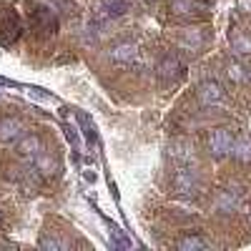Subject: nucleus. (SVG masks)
<instances>
[{
    "instance_id": "20e7f679",
    "label": "nucleus",
    "mask_w": 251,
    "mask_h": 251,
    "mask_svg": "<svg viewBox=\"0 0 251 251\" xmlns=\"http://www.w3.org/2000/svg\"><path fill=\"white\" fill-rule=\"evenodd\" d=\"M171 183H174V191L178 196H191L196 191V174L188 169V166H178Z\"/></svg>"
},
{
    "instance_id": "4be33fe9",
    "label": "nucleus",
    "mask_w": 251,
    "mask_h": 251,
    "mask_svg": "<svg viewBox=\"0 0 251 251\" xmlns=\"http://www.w3.org/2000/svg\"><path fill=\"white\" fill-rule=\"evenodd\" d=\"M249 219H251V211H249Z\"/></svg>"
},
{
    "instance_id": "9b49d317",
    "label": "nucleus",
    "mask_w": 251,
    "mask_h": 251,
    "mask_svg": "<svg viewBox=\"0 0 251 251\" xmlns=\"http://www.w3.org/2000/svg\"><path fill=\"white\" fill-rule=\"evenodd\" d=\"M35 169H38L40 174H43V178H50V176H55V174L60 171V163H58V158H55V156L40 151V153L35 156Z\"/></svg>"
},
{
    "instance_id": "f8f14e48",
    "label": "nucleus",
    "mask_w": 251,
    "mask_h": 251,
    "mask_svg": "<svg viewBox=\"0 0 251 251\" xmlns=\"http://www.w3.org/2000/svg\"><path fill=\"white\" fill-rule=\"evenodd\" d=\"M40 151H43V143H40V138H38L35 133L23 136V138L18 141V153H20V156H25V158H35Z\"/></svg>"
},
{
    "instance_id": "aec40b11",
    "label": "nucleus",
    "mask_w": 251,
    "mask_h": 251,
    "mask_svg": "<svg viewBox=\"0 0 251 251\" xmlns=\"http://www.w3.org/2000/svg\"><path fill=\"white\" fill-rule=\"evenodd\" d=\"M68 244L66 241H58V239H53V236H43V239H40V249H66Z\"/></svg>"
},
{
    "instance_id": "ddd939ff",
    "label": "nucleus",
    "mask_w": 251,
    "mask_h": 251,
    "mask_svg": "<svg viewBox=\"0 0 251 251\" xmlns=\"http://www.w3.org/2000/svg\"><path fill=\"white\" fill-rule=\"evenodd\" d=\"M23 133V123L18 118H0V138L3 141H15Z\"/></svg>"
},
{
    "instance_id": "6ab92c4d",
    "label": "nucleus",
    "mask_w": 251,
    "mask_h": 251,
    "mask_svg": "<svg viewBox=\"0 0 251 251\" xmlns=\"http://www.w3.org/2000/svg\"><path fill=\"white\" fill-rule=\"evenodd\" d=\"M186 43L191 46V50H194V48H199V46L203 43V33H201L199 28H194V30H186Z\"/></svg>"
},
{
    "instance_id": "f257e3e1",
    "label": "nucleus",
    "mask_w": 251,
    "mask_h": 251,
    "mask_svg": "<svg viewBox=\"0 0 251 251\" xmlns=\"http://www.w3.org/2000/svg\"><path fill=\"white\" fill-rule=\"evenodd\" d=\"M28 23L38 33H55L58 30V15L53 5H35L28 15Z\"/></svg>"
},
{
    "instance_id": "f3484780",
    "label": "nucleus",
    "mask_w": 251,
    "mask_h": 251,
    "mask_svg": "<svg viewBox=\"0 0 251 251\" xmlns=\"http://www.w3.org/2000/svg\"><path fill=\"white\" fill-rule=\"evenodd\" d=\"M171 8H174L176 15H194L199 10V3L196 0H174Z\"/></svg>"
},
{
    "instance_id": "4468645a",
    "label": "nucleus",
    "mask_w": 251,
    "mask_h": 251,
    "mask_svg": "<svg viewBox=\"0 0 251 251\" xmlns=\"http://www.w3.org/2000/svg\"><path fill=\"white\" fill-rule=\"evenodd\" d=\"M231 153H234V158H236V161H241V163H251V138H249V136H244V138L234 141Z\"/></svg>"
},
{
    "instance_id": "0eeeda50",
    "label": "nucleus",
    "mask_w": 251,
    "mask_h": 251,
    "mask_svg": "<svg viewBox=\"0 0 251 251\" xmlns=\"http://www.w3.org/2000/svg\"><path fill=\"white\" fill-rule=\"evenodd\" d=\"M108 58L113 63H133L138 58V48H136V43H131V40H123V43H116L108 50Z\"/></svg>"
},
{
    "instance_id": "2eb2a0df",
    "label": "nucleus",
    "mask_w": 251,
    "mask_h": 251,
    "mask_svg": "<svg viewBox=\"0 0 251 251\" xmlns=\"http://www.w3.org/2000/svg\"><path fill=\"white\" fill-rule=\"evenodd\" d=\"M231 48H234V53H239V55H249V53H251V35H246V33H241V30H234V35H231Z\"/></svg>"
},
{
    "instance_id": "9d476101",
    "label": "nucleus",
    "mask_w": 251,
    "mask_h": 251,
    "mask_svg": "<svg viewBox=\"0 0 251 251\" xmlns=\"http://www.w3.org/2000/svg\"><path fill=\"white\" fill-rule=\"evenodd\" d=\"M128 10V0H103V5L98 8V20L118 18Z\"/></svg>"
},
{
    "instance_id": "412c9836",
    "label": "nucleus",
    "mask_w": 251,
    "mask_h": 251,
    "mask_svg": "<svg viewBox=\"0 0 251 251\" xmlns=\"http://www.w3.org/2000/svg\"><path fill=\"white\" fill-rule=\"evenodd\" d=\"M0 224H3V214H0Z\"/></svg>"
},
{
    "instance_id": "dca6fc26",
    "label": "nucleus",
    "mask_w": 251,
    "mask_h": 251,
    "mask_svg": "<svg viewBox=\"0 0 251 251\" xmlns=\"http://www.w3.org/2000/svg\"><path fill=\"white\" fill-rule=\"evenodd\" d=\"M208 246V241L203 239V236H196V234H191V236H183V239H178V249H183V251H194V249H206Z\"/></svg>"
},
{
    "instance_id": "423d86ee",
    "label": "nucleus",
    "mask_w": 251,
    "mask_h": 251,
    "mask_svg": "<svg viewBox=\"0 0 251 251\" xmlns=\"http://www.w3.org/2000/svg\"><path fill=\"white\" fill-rule=\"evenodd\" d=\"M156 71H158V78H161L163 83H174V80L181 75L183 66L178 63L176 55H166V58L158 63V66H156Z\"/></svg>"
},
{
    "instance_id": "6e6552de",
    "label": "nucleus",
    "mask_w": 251,
    "mask_h": 251,
    "mask_svg": "<svg viewBox=\"0 0 251 251\" xmlns=\"http://www.w3.org/2000/svg\"><path fill=\"white\" fill-rule=\"evenodd\" d=\"M169 153H171V158H174L178 166H191V163L196 161L194 146H191V143H186V141H176V143H171Z\"/></svg>"
},
{
    "instance_id": "39448f33",
    "label": "nucleus",
    "mask_w": 251,
    "mask_h": 251,
    "mask_svg": "<svg viewBox=\"0 0 251 251\" xmlns=\"http://www.w3.org/2000/svg\"><path fill=\"white\" fill-rule=\"evenodd\" d=\"M196 98H199L201 106H216V103L224 100V88L216 80H203L196 91Z\"/></svg>"
},
{
    "instance_id": "a211bd4d",
    "label": "nucleus",
    "mask_w": 251,
    "mask_h": 251,
    "mask_svg": "<svg viewBox=\"0 0 251 251\" xmlns=\"http://www.w3.org/2000/svg\"><path fill=\"white\" fill-rule=\"evenodd\" d=\"M226 75H228L231 83H241L246 78V73H244V68L239 66V63H226Z\"/></svg>"
},
{
    "instance_id": "7ed1b4c3",
    "label": "nucleus",
    "mask_w": 251,
    "mask_h": 251,
    "mask_svg": "<svg viewBox=\"0 0 251 251\" xmlns=\"http://www.w3.org/2000/svg\"><path fill=\"white\" fill-rule=\"evenodd\" d=\"M234 149V136L228 128H216L211 131V136H208V151H211V156L216 158H224L226 153H231Z\"/></svg>"
},
{
    "instance_id": "f03ea898",
    "label": "nucleus",
    "mask_w": 251,
    "mask_h": 251,
    "mask_svg": "<svg viewBox=\"0 0 251 251\" xmlns=\"http://www.w3.org/2000/svg\"><path fill=\"white\" fill-rule=\"evenodd\" d=\"M20 30H23V25H20V15L15 8H3V13H0V43L3 46H13Z\"/></svg>"
},
{
    "instance_id": "1a4fd4ad",
    "label": "nucleus",
    "mask_w": 251,
    "mask_h": 251,
    "mask_svg": "<svg viewBox=\"0 0 251 251\" xmlns=\"http://www.w3.org/2000/svg\"><path fill=\"white\" fill-rule=\"evenodd\" d=\"M239 201H241V196H239L236 188H224V191H219V196H216V208L221 214H231V211L239 208Z\"/></svg>"
}]
</instances>
